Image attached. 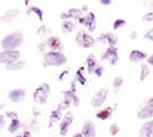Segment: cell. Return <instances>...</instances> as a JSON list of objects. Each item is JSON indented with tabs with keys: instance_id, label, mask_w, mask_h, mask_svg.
<instances>
[{
	"instance_id": "8fae6325",
	"label": "cell",
	"mask_w": 153,
	"mask_h": 137,
	"mask_svg": "<svg viewBox=\"0 0 153 137\" xmlns=\"http://www.w3.org/2000/svg\"><path fill=\"white\" fill-rule=\"evenodd\" d=\"M73 115L72 114H67L65 117L61 119L60 122V125H59V131H60V135L61 136H66L68 130H70V127L72 125L73 123Z\"/></svg>"
},
{
	"instance_id": "ab89813d",
	"label": "cell",
	"mask_w": 153,
	"mask_h": 137,
	"mask_svg": "<svg viewBox=\"0 0 153 137\" xmlns=\"http://www.w3.org/2000/svg\"><path fill=\"white\" fill-rule=\"evenodd\" d=\"M99 2L101 5H104V6H108V5L112 4V0H99Z\"/></svg>"
},
{
	"instance_id": "9a60e30c",
	"label": "cell",
	"mask_w": 153,
	"mask_h": 137,
	"mask_svg": "<svg viewBox=\"0 0 153 137\" xmlns=\"http://www.w3.org/2000/svg\"><path fill=\"white\" fill-rule=\"evenodd\" d=\"M46 44H47V47L50 49V50H52V51H62V49H64V45H62V43H61V40L59 37L57 36H52V37H50L47 41H46Z\"/></svg>"
},
{
	"instance_id": "f6af8a7d",
	"label": "cell",
	"mask_w": 153,
	"mask_h": 137,
	"mask_svg": "<svg viewBox=\"0 0 153 137\" xmlns=\"http://www.w3.org/2000/svg\"><path fill=\"white\" fill-rule=\"evenodd\" d=\"M72 137H82V135H81V133H78V134H74Z\"/></svg>"
},
{
	"instance_id": "cb8c5ba5",
	"label": "cell",
	"mask_w": 153,
	"mask_h": 137,
	"mask_svg": "<svg viewBox=\"0 0 153 137\" xmlns=\"http://www.w3.org/2000/svg\"><path fill=\"white\" fill-rule=\"evenodd\" d=\"M150 75H151V70H150L149 65L147 64H141L140 65V78H139L140 82L143 83Z\"/></svg>"
},
{
	"instance_id": "7402d4cb",
	"label": "cell",
	"mask_w": 153,
	"mask_h": 137,
	"mask_svg": "<svg viewBox=\"0 0 153 137\" xmlns=\"http://www.w3.org/2000/svg\"><path fill=\"white\" fill-rule=\"evenodd\" d=\"M76 28V24L73 21H70V20H62V24H61V31L62 33H71L73 32Z\"/></svg>"
},
{
	"instance_id": "8d00e7d4",
	"label": "cell",
	"mask_w": 153,
	"mask_h": 137,
	"mask_svg": "<svg viewBox=\"0 0 153 137\" xmlns=\"http://www.w3.org/2000/svg\"><path fill=\"white\" fill-rule=\"evenodd\" d=\"M6 116L8 118H12L13 119V118H18V114L16 111H7L6 112Z\"/></svg>"
},
{
	"instance_id": "e575fe53",
	"label": "cell",
	"mask_w": 153,
	"mask_h": 137,
	"mask_svg": "<svg viewBox=\"0 0 153 137\" xmlns=\"http://www.w3.org/2000/svg\"><path fill=\"white\" fill-rule=\"evenodd\" d=\"M47 32H48V28L46 27V26H41V27H39L38 28V34L40 36H45V34H47Z\"/></svg>"
},
{
	"instance_id": "83f0119b",
	"label": "cell",
	"mask_w": 153,
	"mask_h": 137,
	"mask_svg": "<svg viewBox=\"0 0 153 137\" xmlns=\"http://www.w3.org/2000/svg\"><path fill=\"white\" fill-rule=\"evenodd\" d=\"M82 71H84V67H79L78 71L76 72V82H79L80 85H85L86 82H87L86 78H85V76L82 75Z\"/></svg>"
},
{
	"instance_id": "9c48e42d",
	"label": "cell",
	"mask_w": 153,
	"mask_h": 137,
	"mask_svg": "<svg viewBox=\"0 0 153 137\" xmlns=\"http://www.w3.org/2000/svg\"><path fill=\"white\" fill-rule=\"evenodd\" d=\"M98 43H101V44H107L110 47H117V44H118V38L114 33L112 32H107V33H102L100 34L98 38H97Z\"/></svg>"
},
{
	"instance_id": "ac0fdd59",
	"label": "cell",
	"mask_w": 153,
	"mask_h": 137,
	"mask_svg": "<svg viewBox=\"0 0 153 137\" xmlns=\"http://www.w3.org/2000/svg\"><path fill=\"white\" fill-rule=\"evenodd\" d=\"M112 114H113V108L112 106H107V108H105V109H102V110L97 112V118L101 119V121H106V119H108L112 116Z\"/></svg>"
},
{
	"instance_id": "bcb514c9",
	"label": "cell",
	"mask_w": 153,
	"mask_h": 137,
	"mask_svg": "<svg viewBox=\"0 0 153 137\" xmlns=\"http://www.w3.org/2000/svg\"><path fill=\"white\" fill-rule=\"evenodd\" d=\"M25 1H26V4H27V2H28V1H30V0H25Z\"/></svg>"
},
{
	"instance_id": "e0dca14e",
	"label": "cell",
	"mask_w": 153,
	"mask_h": 137,
	"mask_svg": "<svg viewBox=\"0 0 153 137\" xmlns=\"http://www.w3.org/2000/svg\"><path fill=\"white\" fill-rule=\"evenodd\" d=\"M147 53L144 52V51H140V50H132L128 55V60L131 63H139V61H143L147 58Z\"/></svg>"
},
{
	"instance_id": "f35d334b",
	"label": "cell",
	"mask_w": 153,
	"mask_h": 137,
	"mask_svg": "<svg viewBox=\"0 0 153 137\" xmlns=\"http://www.w3.org/2000/svg\"><path fill=\"white\" fill-rule=\"evenodd\" d=\"M60 18H61L62 20H68V19H71V18H70V14H68L67 12H62V13L60 14Z\"/></svg>"
},
{
	"instance_id": "b9f144b4",
	"label": "cell",
	"mask_w": 153,
	"mask_h": 137,
	"mask_svg": "<svg viewBox=\"0 0 153 137\" xmlns=\"http://www.w3.org/2000/svg\"><path fill=\"white\" fill-rule=\"evenodd\" d=\"M146 60H147V65H151V66H153V55H151L150 57H147V58H146Z\"/></svg>"
},
{
	"instance_id": "1f68e13d",
	"label": "cell",
	"mask_w": 153,
	"mask_h": 137,
	"mask_svg": "<svg viewBox=\"0 0 153 137\" xmlns=\"http://www.w3.org/2000/svg\"><path fill=\"white\" fill-rule=\"evenodd\" d=\"M119 131H120V129H119V127H118V124H117V123H113V124L110 127V133H111V135H112V136H115Z\"/></svg>"
},
{
	"instance_id": "d6986e66",
	"label": "cell",
	"mask_w": 153,
	"mask_h": 137,
	"mask_svg": "<svg viewBox=\"0 0 153 137\" xmlns=\"http://www.w3.org/2000/svg\"><path fill=\"white\" fill-rule=\"evenodd\" d=\"M62 119V111L61 110H59V109H56V110H53L52 112H51V115H50V128H52L53 127V124L54 123H58V122H60Z\"/></svg>"
},
{
	"instance_id": "5b68a950",
	"label": "cell",
	"mask_w": 153,
	"mask_h": 137,
	"mask_svg": "<svg viewBox=\"0 0 153 137\" xmlns=\"http://www.w3.org/2000/svg\"><path fill=\"white\" fill-rule=\"evenodd\" d=\"M94 38L90 34V33H86L84 31H79L78 34L76 37V43L78 45H80L81 47H85V49H90L94 45Z\"/></svg>"
},
{
	"instance_id": "f1b7e54d",
	"label": "cell",
	"mask_w": 153,
	"mask_h": 137,
	"mask_svg": "<svg viewBox=\"0 0 153 137\" xmlns=\"http://www.w3.org/2000/svg\"><path fill=\"white\" fill-rule=\"evenodd\" d=\"M126 26V20L125 19H117L113 21V30L117 31V30H119V28H123V27H125Z\"/></svg>"
},
{
	"instance_id": "ba28073f",
	"label": "cell",
	"mask_w": 153,
	"mask_h": 137,
	"mask_svg": "<svg viewBox=\"0 0 153 137\" xmlns=\"http://www.w3.org/2000/svg\"><path fill=\"white\" fill-rule=\"evenodd\" d=\"M107 95H108V89H106V88L100 89L99 91H97L96 95L91 99V105H92L93 108H99V106H101V105L106 102Z\"/></svg>"
},
{
	"instance_id": "ee69618b",
	"label": "cell",
	"mask_w": 153,
	"mask_h": 137,
	"mask_svg": "<svg viewBox=\"0 0 153 137\" xmlns=\"http://www.w3.org/2000/svg\"><path fill=\"white\" fill-rule=\"evenodd\" d=\"M21 137H31V133L26 130V131H25V133H24V134L21 135Z\"/></svg>"
},
{
	"instance_id": "4dcf8cb0",
	"label": "cell",
	"mask_w": 153,
	"mask_h": 137,
	"mask_svg": "<svg viewBox=\"0 0 153 137\" xmlns=\"http://www.w3.org/2000/svg\"><path fill=\"white\" fill-rule=\"evenodd\" d=\"M104 66H101V65H98L96 69H94V71H93V75H96L97 77H101L102 76V73H104Z\"/></svg>"
},
{
	"instance_id": "603a6c76",
	"label": "cell",
	"mask_w": 153,
	"mask_h": 137,
	"mask_svg": "<svg viewBox=\"0 0 153 137\" xmlns=\"http://www.w3.org/2000/svg\"><path fill=\"white\" fill-rule=\"evenodd\" d=\"M18 14H19V11L16 10V8H14V10H11V11H7V12L4 14L2 20L6 21V22H11V21H13V20L18 17Z\"/></svg>"
},
{
	"instance_id": "7bdbcfd3",
	"label": "cell",
	"mask_w": 153,
	"mask_h": 137,
	"mask_svg": "<svg viewBox=\"0 0 153 137\" xmlns=\"http://www.w3.org/2000/svg\"><path fill=\"white\" fill-rule=\"evenodd\" d=\"M5 125V117L4 116H0V131L2 129V127Z\"/></svg>"
},
{
	"instance_id": "4316f807",
	"label": "cell",
	"mask_w": 153,
	"mask_h": 137,
	"mask_svg": "<svg viewBox=\"0 0 153 137\" xmlns=\"http://www.w3.org/2000/svg\"><path fill=\"white\" fill-rule=\"evenodd\" d=\"M32 13H34L36 16H38V18L40 21H42L44 20V13H42V11L37 7V6H31L28 10H27V16H31Z\"/></svg>"
},
{
	"instance_id": "484cf974",
	"label": "cell",
	"mask_w": 153,
	"mask_h": 137,
	"mask_svg": "<svg viewBox=\"0 0 153 137\" xmlns=\"http://www.w3.org/2000/svg\"><path fill=\"white\" fill-rule=\"evenodd\" d=\"M20 127H21V123H20L19 119H18V118H13V119L11 121L10 125H8V131H10L11 134H14V133H17V131L19 130Z\"/></svg>"
},
{
	"instance_id": "60d3db41",
	"label": "cell",
	"mask_w": 153,
	"mask_h": 137,
	"mask_svg": "<svg viewBox=\"0 0 153 137\" xmlns=\"http://www.w3.org/2000/svg\"><path fill=\"white\" fill-rule=\"evenodd\" d=\"M137 37H138V32H137L135 30H133V31L130 33V38H131V39H137Z\"/></svg>"
},
{
	"instance_id": "2e32d148",
	"label": "cell",
	"mask_w": 153,
	"mask_h": 137,
	"mask_svg": "<svg viewBox=\"0 0 153 137\" xmlns=\"http://www.w3.org/2000/svg\"><path fill=\"white\" fill-rule=\"evenodd\" d=\"M139 137H153V118L143 124L139 130Z\"/></svg>"
},
{
	"instance_id": "4fadbf2b",
	"label": "cell",
	"mask_w": 153,
	"mask_h": 137,
	"mask_svg": "<svg viewBox=\"0 0 153 137\" xmlns=\"http://www.w3.org/2000/svg\"><path fill=\"white\" fill-rule=\"evenodd\" d=\"M8 98L13 103H21L26 98V91L24 89H14L8 92Z\"/></svg>"
},
{
	"instance_id": "836d02e7",
	"label": "cell",
	"mask_w": 153,
	"mask_h": 137,
	"mask_svg": "<svg viewBox=\"0 0 153 137\" xmlns=\"http://www.w3.org/2000/svg\"><path fill=\"white\" fill-rule=\"evenodd\" d=\"M70 106H71V104H70L68 102H66V100H62V102L59 104L58 109H59V110H61V111H64V110H67Z\"/></svg>"
},
{
	"instance_id": "d6a6232c",
	"label": "cell",
	"mask_w": 153,
	"mask_h": 137,
	"mask_svg": "<svg viewBox=\"0 0 153 137\" xmlns=\"http://www.w3.org/2000/svg\"><path fill=\"white\" fill-rule=\"evenodd\" d=\"M141 19H143V21H145V22H151V21H153V12L145 13Z\"/></svg>"
},
{
	"instance_id": "3957f363",
	"label": "cell",
	"mask_w": 153,
	"mask_h": 137,
	"mask_svg": "<svg viewBox=\"0 0 153 137\" xmlns=\"http://www.w3.org/2000/svg\"><path fill=\"white\" fill-rule=\"evenodd\" d=\"M50 91H51V89H50V85L47 83L41 84L39 88L36 89V91L33 94V100L37 104H40V105L46 104L48 96H50Z\"/></svg>"
},
{
	"instance_id": "277c9868",
	"label": "cell",
	"mask_w": 153,
	"mask_h": 137,
	"mask_svg": "<svg viewBox=\"0 0 153 137\" xmlns=\"http://www.w3.org/2000/svg\"><path fill=\"white\" fill-rule=\"evenodd\" d=\"M20 59V52L17 50H4L0 52V64L8 65Z\"/></svg>"
},
{
	"instance_id": "44dd1931",
	"label": "cell",
	"mask_w": 153,
	"mask_h": 137,
	"mask_svg": "<svg viewBox=\"0 0 153 137\" xmlns=\"http://www.w3.org/2000/svg\"><path fill=\"white\" fill-rule=\"evenodd\" d=\"M26 65V61L25 60H17V61H14V63H11V64H8V65H6V70L7 71H19L21 70L24 66Z\"/></svg>"
},
{
	"instance_id": "74e56055",
	"label": "cell",
	"mask_w": 153,
	"mask_h": 137,
	"mask_svg": "<svg viewBox=\"0 0 153 137\" xmlns=\"http://www.w3.org/2000/svg\"><path fill=\"white\" fill-rule=\"evenodd\" d=\"M47 46V44L46 43H40L38 45L39 50H40V52H42V53H45V47Z\"/></svg>"
},
{
	"instance_id": "8992f818",
	"label": "cell",
	"mask_w": 153,
	"mask_h": 137,
	"mask_svg": "<svg viewBox=\"0 0 153 137\" xmlns=\"http://www.w3.org/2000/svg\"><path fill=\"white\" fill-rule=\"evenodd\" d=\"M137 116L139 119H151L153 118V97L147 99L143 108L138 111Z\"/></svg>"
},
{
	"instance_id": "5bb4252c",
	"label": "cell",
	"mask_w": 153,
	"mask_h": 137,
	"mask_svg": "<svg viewBox=\"0 0 153 137\" xmlns=\"http://www.w3.org/2000/svg\"><path fill=\"white\" fill-rule=\"evenodd\" d=\"M62 95H64V100L68 102L71 105H73V106H76H76H79V104H80V99H79V97L76 96V94L74 90H72V89L66 90V91L62 92Z\"/></svg>"
},
{
	"instance_id": "52a82bcc",
	"label": "cell",
	"mask_w": 153,
	"mask_h": 137,
	"mask_svg": "<svg viewBox=\"0 0 153 137\" xmlns=\"http://www.w3.org/2000/svg\"><path fill=\"white\" fill-rule=\"evenodd\" d=\"M79 24L84 25L87 27V30L90 32H93L97 27V17L93 12H88L86 16H82L80 19L78 20Z\"/></svg>"
},
{
	"instance_id": "7a4b0ae2",
	"label": "cell",
	"mask_w": 153,
	"mask_h": 137,
	"mask_svg": "<svg viewBox=\"0 0 153 137\" xmlns=\"http://www.w3.org/2000/svg\"><path fill=\"white\" fill-rule=\"evenodd\" d=\"M67 63V57L60 51H48L44 53V66H61Z\"/></svg>"
},
{
	"instance_id": "7c38bea8",
	"label": "cell",
	"mask_w": 153,
	"mask_h": 137,
	"mask_svg": "<svg viewBox=\"0 0 153 137\" xmlns=\"http://www.w3.org/2000/svg\"><path fill=\"white\" fill-rule=\"evenodd\" d=\"M97 129L96 125L92 121H85L82 128H81V135L82 137H96Z\"/></svg>"
},
{
	"instance_id": "f546056e",
	"label": "cell",
	"mask_w": 153,
	"mask_h": 137,
	"mask_svg": "<svg viewBox=\"0 0 153 137\" xmlns=\"http://www.w3.org/2000/svg\"><path fill=\"white\" fill-rule=\"evenodd\" d=\"M123 84H124V79L121 78V77H115L113 79V86H114L117 90L120 89L123 86Z\"/></svg>"
},
{
	"instance_id": "d590c367",
	"label": "cell",
	"mask_w": 153,
	"mask_h": 137,
	"mask_svg": "<svg viewBox=\"0 0 153 137\" xmlns=\"http://www.w3.org/2000/svg\"><path fill=\"white\" fill-rule=\"evenodd\" d=\"M145 39L146 40H151V41H153V28H151V30H149L146 33H145Z\"/></svg>"
},
{
	"instance_id": "d4e9b609",
	"label": "cell",
	"mask_w": 153,
	"mask_h": 137,
	"mask_svg": "<svg viewBox=\"0 0 153 137\" xmlns=\"http://www.w3.org/2000/svg\"><path fill=\"white\" fill-rule=\"evenodd\" d=\"M67 13L70 14V18L71 19H74V20H79L84 16L82 10H80V8H70Z\"/></svg>"
},
{
	"instance_id": "ffe728a7",
	"label": "cell",
	"mask_w": 153,
	"mask_h": 137,
	"mask_svg": "<svg viewBox=\"0 0 153 137\" xmlns=\"http://www.w3.org/2000/svg\"><path fill=\"white\" fill-rule=\"evenodd\" d=\"M86 66H87V69H88V72H90L91 75H93L94 69L98 66V61H97V58L94 55L91 53V55L87 56V58H86Z\"/></svg>"
},
{
	"instance_id": "6da1fadb",
	"label": "cell",
	"mask_w": 153,
	"mask_h": 137,
	"mask_svg": "<svg viewBox=\"0 0 153 137\" xmlns=\"http://www.w3.org/2000/svg\"><path fill=\"white\" fill-rule=\"evenodd\" d=\"M24 43V34L21 31H14L7 36L4 37L1 40V47L2 50H14L19 47Z\"/></svg>"
},
{
	"instance_id": "30bf717a",
	"label": "cell",
	"mask_w": 153,
	"mask_h": 137,
	"mask_svg": "<svg viewBox=\"0 0 153 137\" xmlns=\"http://www.w3.org/2000/svg\"><path fill=\"white\" fill-rule=\"evenodd\" d=\"M101 60H107L111 65H115L119 60V55L117 47H110L101 55Z\"/></svg>"
}]
</instances>
